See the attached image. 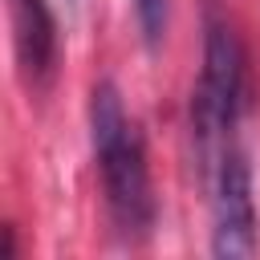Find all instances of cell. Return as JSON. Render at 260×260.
Segmentation results:
<instances>
[{
  "label": "cell",
  "instance_id": "obj_3",
  "mask_svg": "<svg viewBox=\"0 0 260 260\" xmlns=\"http://www.w3.org/2000/svg\"><path fill=\"white\" fill-rule=\"evenodd\" d=\"M211 183V256L240 260L256 252V203L252 167L240 146H228L207 171Z\"/></svg>",
  "mask_w": 260,
  "mask_h": 260
},
{
  "label": "cell",
  "instance_id": "obj_2",
  "mask_svg": "<svg viewBox=\"0 0 260 260\" xmlns=\"http://www.w3.org/2000/svg\"><path fill=\"white\" fill-rule=\"evenodd\" d=\"M244 45L228 16H219L215 4H207L203 16V69L191 89V142L203 162V171L215 167V158L236 146V126L244 114Z\"/></svg>",
  "mask_w": 260,
  "mask_h": 260
},
{
  "label": "cell",
  "instance_id": "obj_5",
  "mask_svg": "<svg viewBox=\"0 0 260 260\" xmlns=\"http://www.w3.org/2000/svg\"><path fill=\"white\" fill-rule=\"evenodd\" d=\"M130 8H134V24H138L142 45L158 49L167 37V24H171V0H130Z\"/></svg>",
  "mask_w": 260,
  "mask_h": 260
},
{
  "label": "cell",
  "instance_id": "obj_1",
  "mask_svg": "<svg viewBox=\"0 0 260 260\" xmlns=\"http://www.w3.org/2000/svg\"><path fill=\"white\" fill-rule=\"evenodd\" d=\"M89 142H93V162L102 175V199L114 236L126 244H142L154 232L158 203L150 187L142 130L126 114L114 81H98L89 93Z\"/></svg>",
  "mask_w": 260,
  "mask_h": 260
},
{
  "label": "cell",
  "instance_id": "obj_4",
  "mask_svg": "<svg viewBox=\"0 0 260 260\" xmlns=\"http://www.w3.org/2000/svg\"><path fill=\"white\" fill-rule=\"evenodd\" d=\"M16 73L28 93H45L57 77V20L49 0H8Z\"/></svg>",
  "mask_w": 260,
  "mask_h": 260
}]
</instances>
